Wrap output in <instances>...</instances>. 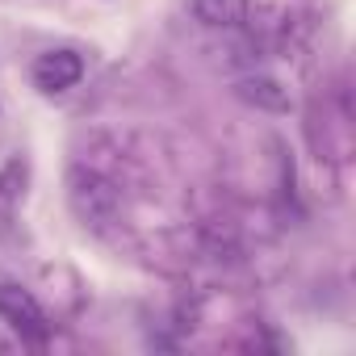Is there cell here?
<instances>
[{
  "label": "cell",
  "mask_w": 356,
  "mask_h": 356,
  "mask_svg": "<svg viewBox=\"0 0 356 356\" xmlns=\"http://www.w3.org/2000/svg\"><path fill=\"white\" fill-rule=\"evenodd\" d=\"M67 202H72V210H76L84 222H92V227L113 222L118 210H122V197H118L113 181H105V176L92 172V168H72V172H67Z\"/></svg>",
  "instance_id": "1"
},
{
  "label": "cell",
  "mask_w": 356,
  "mask_h": 356,
  "mask_svg": "<svg viewBox=\"0 0 356 356\" xmlns=\"http://www.w3.org/2000/svg\"><path fill=\"white\" fill-rule=\"evenodd\" d=\"M30 76H34V88L38 92L59 97V92H67V88H76L84 80V59L76 51H47V55L34 59Z\"/></svg>",
  "instance_id": "2"
},
{
  "label": "cell",
  "mask_w": 356,
  "mask_h": 356,
  "mask_svg": "<svg viewBox=\"0 0 356 356\" xmlns=\"http://www.w3.org/2000/svg\"><path fill=\"white\" fill-rule=\"evenodd\" d=\"M0 318L9 327H17L22 335H30V339L47 335V314L34 302V293H26L22 285H0Z\"/></svg>",
  "instance_id": "3"
},
{
  "label": "cell",
  "mask_w": 356,
  "mask_h": 356,
  "mask_svg": "<svg viewBox=\"0 0 356 356\" xmlns=\"http://www.w3.org/2000/svg\"><path fill=\"white\" fill-rule=\"evenodd\" d=\"M235 97L248 101V105H256V109H268V113H285L293 105L289 101V88L281 80H273V76H243L235 84Z\"/></svg>",
  "instance_id": "4"
},
{
  "label": "cell",
  "mask_w": 356,
  "mask_h": 356,
  "mask_svg": "<svg viewBox=\"0 0 356 356\" xmlns=\"http://www.w3.org/2000/svg\"><path fill=\"white\" fill-rule=\"evenodd\" d=\"M193 13L214 30H231L248 17V0H193Z\"/></svg>",
  "instance_id": "5"
}]
</instances>
